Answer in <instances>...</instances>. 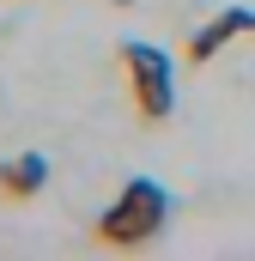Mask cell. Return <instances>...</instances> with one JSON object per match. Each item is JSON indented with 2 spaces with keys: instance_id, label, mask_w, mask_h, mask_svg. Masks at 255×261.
Wrapping results in <instances>:
<instances>
[{
  "instance_id": "6da1fadb",
  "label": "cell",
  "mask_w": 255,
  "mask_h": 261,
  "mask_svg": "<svg viewBox=\"0 0 255 261\" xmlns=\"http://www.w3.org/2000/svg\"><path fill=\"white\" fill-rule=\"evenodd\" d=\"M164 219H170V195L152 176H134L122 195L110 200V213H97L91 243H104V249H146L164 231Z\"/></svg>"
},
{
  "instance_id": "277c9868",
  "label": "cell",
  "mask_w": 255,
  "mask_h": 261,
  "mask_svg": "<svg viewBox=\"0 0 255 261\" xmlns=\"http://www.w3.org/2000/svg\"><path fill=\"white\" fill-rule=\"evenodd\" d=\"M43 182H49V158H43V152H18L12 164H0V200H6V206L37 200Z\"/></svg>"
},
{
  "instance_id": "7a4b0ae2",
  "label": "cell",
  "mask_w": 255,
  "mask_h": 261,
  "mask_svg": "<svg viewBox=\"0 0 255 261\" xmlns=\"http://www.w3.org/2000/svg\"><path fill=\"white\" fill-rule=\"evenodd\" d=\"M122 73H128V97H134V116L146 128H164L170 110H176V79H170V55L152 49V43H122Z\"/></svg>"
},
{
  "instance_id": "3957f363",
  "label": "cell",
  "mask_w": 255,
  "mask_h": 261,
  "mask_svg": "<svg viewBox=\"0 0 255 261\" xmlns=\"http://www.w3.org/2000/svg\"><path fill=\"white\" fill-rule=\"evenodd\" d=\"M249 31H255V12H249V6H225L219 18H207L200 31H189L183 61H189V67H207L219 49H225V43H231V37H249Z\"/></svg>"
}]
</instances>
